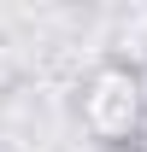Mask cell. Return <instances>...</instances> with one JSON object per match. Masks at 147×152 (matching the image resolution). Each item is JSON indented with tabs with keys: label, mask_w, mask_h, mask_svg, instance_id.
Listing matches in <instances>:
<instances>
[{
	"label": "cell",
	"mask_w": 147,
	"mask_h": 152,
	"mask_svg": "<svg viewBox=\"0 0 147 152\" xmlns=\"http://www.w3.org/2000/svg\"><path fill=\"white\" fill-rule=\"evenodd\" d=\"M141 99H147L141 76L106 64V70L88 82V94H82V123H88L100 140H129V134L141 129Z\"/></svg>",
	"instance_id": "1"
}]
</instances>
